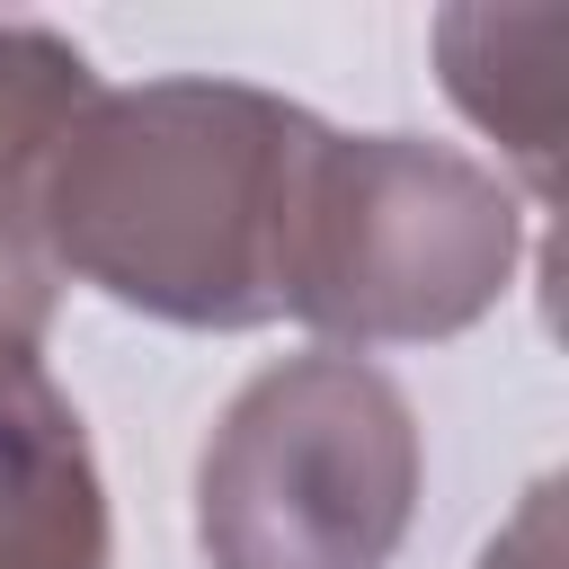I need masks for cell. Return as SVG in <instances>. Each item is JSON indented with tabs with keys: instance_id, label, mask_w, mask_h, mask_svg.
<instances>
[{
	"instance_id": "cell-3",
	"label": "cell",
	"mask_w": 569,
	"mask_h": 569,
	"mask_svg": "<svg viewBox=\"0 0 569 569\" xmlns=\"http://www.w3.org/2000/svg\"><path fill=\"white\" fill-rule=\"evenodd\" d=\"M427 445L409 391L347 347L249 373L196 462L204 569H391Z\"/></svg>"
},
{
	"instance_id": "cell-6",
	"label": "cell",
	"mask_w": 569,
	"mask_h": 569,
	"mask_svg": "<svg viewBox=\"0 0 569 569\" xmlns=\"http://www.w3.org/2000/svg\"><path fill=\"white\" fill-rule=\"evenodd\" d=\"M89 98H98V71L71 36L36 18H0V267L9 276L53 284L36 258V196Z\"/></svg>"
},
{
	"instance_id": "cell-7",
	"label": "cell",
	"mask_w": 569,
	"mask_h": 569,
	"mask_svg": "<svg viewBox=\"0 0 569 569\" xmlns=\"http://www.w3.org/2000/svg\"><path fill=\"white\" fill-rule=\"evenodd\" d=\"M480 569H560V480H542L516 507V525L480 551Z\"/></svg>"
},
{
	"instance_id": "cell-2",
	"label": "cell",
	"mask_w": 569,
	"mask_h": 569,
	"mask_svg": "<svg viewBox=\"0 0 569 569\" xmlns=\"http://www.w3.org/2000/svg\"><path fill=\"white\" fill-rule=\"evenodd\" d=\"M525 249L516 187L418 133H320L293 231H284V320L329 347H427L471 329Z\"/></svg>"
},
{
	"instance_id": "cell-5",
	"label": "cell",
	"mask_w": 569,
	"mask_h": 569,
	"mask_svg": "<svg viewBox=\"0 0 569 569\" xmlns=\"http://www.w3.org/2000/svg\"><path fill=\"white\" fill-rule=\"evenodd\" d=\"M560 53H569L560 9H445L436 18L445 98L516 160L533 204H551V169H560Z\"/></svg>"
},
{
	"instance_id": "cell-4",
	"label": "cell",
	"mask_w": 569,
	"mask_h": 569,
	"mask_svg": "<svg viewBox=\"0 0 569 569\" xmlns=\"http://www.w3.org/2000/svg\"><path fill=\"white\" fill-rule=\"evenodd\" d=\"M44 311L53 284L0 267V569H116L89 427L44 373Z\"/></svg>"
},
{
	"instance_id": "cell-1",
	"label": "cell",
	"mask_w": 569,
	"mask_h": 569,
	"mask_svg": "<svg viewBox=\"0 0 569 569\" xmlns=\"http://www.w3.org/2000/svg\"><path fill=\"white\" fill-rule=\"evenodd\" d=\"M329 124L249 80L98 89L36 196V258L169 329L284 320V231Z\"/></svg>"
}]
</instances>
